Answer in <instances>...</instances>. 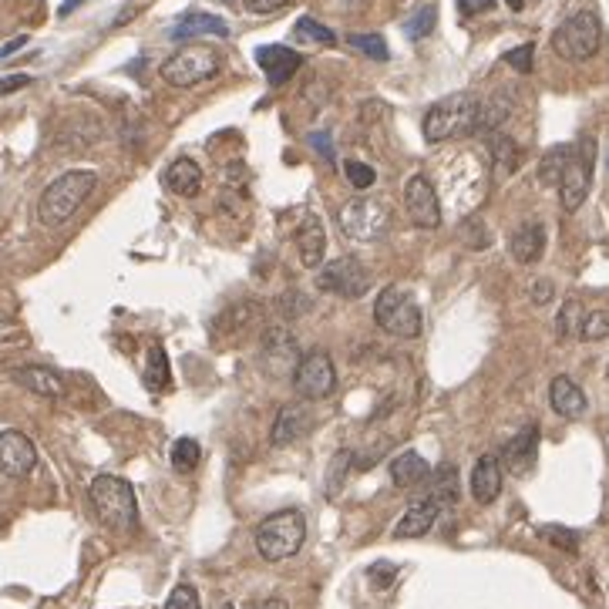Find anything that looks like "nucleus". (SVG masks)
Returning a JSON list of instances; mask_svg holds the SVG:
<instances>
[{
    "instance_id": "1",
    "label": "nucleus",
    "mask_w": 609,
    "mask_h": 609,
    "mask_svg": "<svg viewBox=\"0 0 609 609\" xmlns=\"http://www.w3.org/2000/svg\"><path fill=\"white\" fill-rule=\"evenodd\" d=\"M91 509H95L98 522L105 525L108 532H135L138 529V502H135V488L118 475H98L91 478L88 485Z\"/></svg>"
},
{
    "instance_id": "2",
    "label": "nucleus",
    "mask_w": 609,
    "mask_h": 609,
    "mask_svg": "<svg viewBox=\"0 0 609 609\" xmlns=\"http://www.w3.org/2000/svg\"><path fill=\"white\" fill-rule=\"evenodd\" d=\"M98 189V172L95 169H71L58 175L48 189L41 192L38 216L44 226H64L75 212L85 206V199Z\"/></svg>"
},
{
    "instance_id": "3",
    "label": "nucleus",
    "mask_w": 609,
    "mask_h": 609,
    "mask_svg": "<svg viewBox=\"0 0 609 609\" xmlns=\"http://www.w3.org/2000/svg\"><path fill=\"white\" fill-rule=\"evenodd\" d=\"M478 101L472 91H455V95L435 101L424 115V138L431 145L451 142V138L472 135L478 125Z\"/></svg>"
},
{
    "instance_id": "4",
    "label": "nucleus",
    "mask_w": 609,
    "mask_h": 609,
    "mask_svg": "<svg viewBox=\"0 0 609 609\" xmlns=\"http://www.w3.org/2000/svg\"><path fill=\"white\" fill-rule=\"evenodd\" d=\"M307 542V519L300 509H283L273 512L256 525V552L266 562H283L293 559Z\"/></svg>"
},
{
    "instance_id": "5",
    "label": "nucleus",
    "mask_w": 609,
    "mask_h": 609,
    "mask_svg": "<svg viewBox=\"0 0 609 609\" xmlns=\"http://www.w3.org/2000/svg\"><path fill=\"white\" fill-rule=\"evenodd\" d=\"M337 226L340 233L354 243H377L391 233V206L377 196H361L357 192L354 199H347L337 212Z\"/></svg>"
},
{
    "instance_id": "6",
    "label": "nucleus",
    "mask_w": 609,
    "mask_h": 609,
    "mask_svg": "<svg viewBox=\"0 0 609 609\" xmlns=\"http://www.w3.org/2000/svg\"><path fill=\"white\" fill-rule=\"evenodd\" d=\"M603 48V24L596 11H576L552 31V51L562 61H589Z\"/></svg>"
},
{
    "instance_id": "7",
    "label": "nucleus",
    "mask_w": 609,
    "mask_h": 609,
    "mask_svg": "<svg viewBox=\"0 0 609 609\" xmlns=\"http://www.w3.org/2000/svg\"><path fill=\"white\" fill-rule=\"evenodd\" d=\"M374 324L381 327L384 334L401 337V340L421 337L424 317L414 293L404 290V286H387V290H381V297L374 303Z\"/></svg>"
},
{
    "instance_id": "8",
    "label": "nucleus",
    "mask_w": 609,
    "mask_h": 609,
    "mask_svg": "<svg viewBox=\"0 0 609 609\" xmlns=\"http://www.w3.org/2000/svg\"><path fill=\"white\" fill-rule=\"evenodd\" d=\"M223 71V54L209 44H189V48L175 51L169 61L162 64V78L172 88H192L202 81L216 78Z\"/></svg>"
},
{
    "instance_id": "9",
    "label": "nucleus",
    "mask_w": 609,
    "mask_h": 609,
    "mask_svg": "<svg viewBox=\"0 0 609 609\" xmlns=\"http://www.w3.org/2000/svg\"><path fill=\"white\" fill-rule=\"evenodd\" d=\"M593 165H596V142L593 138H579V145H572L566 169L559 175V199L562 209L576 212L589 196V186H593Z\"/></svg>"
},
{
    "instance_id": "10",
    "label": "nucleus",
    "mask_w": 609,
    "mask_h": 609,
    "mask_svg": "<svg viewBox=\"0 0 609 609\" xmlns=\"http://www.w3.org/2000/svg\"><path fill=\"white\" fill-rule=\"evenodd\" d=\"M293 387L303 401H327L330 394L337 391V367L334 357L327 350H310V354L300 357L297 371H293Z\"/></svg>"
},
{
    "instance_id": "11",
    "label": "nucleus",
    "mask_w": 609,
    "mask_h": 609,
    "mask_svg": "<svg viewBox=\"0 0 609 609\" xmlns=\"http://www.w3.org/2000/svg\"><path fill=\"white\" fill-rule=\"evenodd\" d=\"M317 286L324 293L344 300H361L371 290V270L357 260V256H337L334 263H327L317 276Z\"/></svg>"
},
{
    "instance_id": "12",
    "label": "nucleus",
    "mask_w": 609,
    "mask_h": 609,
    "mask_svg": "<svg viewBox=\"0 0 609 609\" xmlns=\"http://www.w3.org/2000/svg\"><path fill=\"white\" fill-rule=\"evenodd\" d=\"M300 344L297 337L290 334V327H270L263 330L260 340V364L263 371L273 377V381H283V377H293L300 364Z\"/></svg>"
},
{
    "instance_id": "13",
    "label": "nucleus",
    "mask_w": 609,
    "mask_h": 609,
    "mask_svg": "<svg viewBox=\"0 0 609 609\" xmlns=\"http://www.w3.org/2000/svg\"><path fill=\"white\" fill-rule=\"evenodd\" d=\"M404 209H408L411 223L418 229L441 226V199L428 175H411V179L404 182Z\"/></svg>"
},
{
    "instance_id": "14",
    "label": "nucleus",
    "mask_w": 609,
    "mask_h": 609,
    "mask_svg": "<svg viewBox=\"0 0 609 609\" xmlns=\"http://www.w3.org/2000/svg\"><path fill=\"white\" fill-rule=\"evenodd\" d=\"M38 468V448L24 431H0V472L11 478H27Z\"/></svg>"
},
{
    "instance_id": "15",
    "label": "nucleus",
    "mask_w": 609,
    "mask_h": 609,
    "mask_svg": "<svg viewBox=\"0 0 609 609\" xmlns=\"http://www.w3.org/2000/svg\"><path fill=\"white\" fill-rule=\"evenodd\" d=\"M256 64L263 68L266 81L273 88H280L297 75L303 58L293 48H286V44H263V48H256Z\"/></svg>"
},
{
    "instance_id": "16",
    "label": "nucleus",
    "mask_w": 609,
    "mask_h": 609,
    "mask_svg": "<svg viewBox=\"0 0 609 609\" xmlns=\"http://www.w3.org/2000/svg\"><path fill=\"white\" fill-rule=\"evenodd\" d=\"M535 458H539V428H535V424H525L519 435L505 445L502 465L509 468L512 475H529L535 468Z\"/></svg>"
},
{
    "instance_id": "17",
    "label": "nucleus",
    "mask_w": 609,
    "mask_h": 609,
    "mask_svg": "<svg viewBox=\"0 0 609 609\" xmlns=\"http://www.w3.org/2000/svg\"><path fill=\"white\" fill-rule=\"evenodd\" d=\"M297 249H300V263L307 270H317L327 256V233H324V223H320L317 212H307L297 226Z\"/></svg>"
},
{
    "instance_id": "18",
    "label": "nucleus",
    "mask_w": 609,
    "mask_h": 609,
    "mask_svg": "<svg viewBox=\"0 0 609 609\" xmlns=\"http://www.w3.org/2000/svg\"><path fill=\"white\" fill-rule=\"evenodd\" d=\"M468 488H472V498L478 505H492L495 498L502 495V458L492 455V451L478 458Z\"/></svg>"
},
{
    "instance_id": "19",
    "label": "nucleus",
    "mask_w": 609,
    "mask_h": 609,
    "mask_svg": "<svg viewBox=\"0 0 609 609\" xmlns=\"http://www.w3.org/2000/svg\"><path fill=\"white\" fill-rule=\"evenodd\" d=\"M310 411L307 404L297 401V404H286V408H280V414H276L273 421V431H270V445L273 448H286L293 445L300 435H307L310 431Z\"/></svg>"
},
{
    "instance_id": "20",
    "label": "nucleus",
    "mask_w": 609,
    "mask_h": 609,
    "mask_svg": "<svg viewBox=\"0 0 609 609\" xmlns=\"http://www.w3.org/2000/svg\"><path fill=\"white\" fill-rule=\"evenodd\" d=\"M14 381L48 401H58V398H64V391H68V387H64V377L54 371V367H44V364L21 367V371H14Z\"/></svg>"
},
{
    "instance_id": "21",
    "label": "nucleus",
    "mask_w": 609,
    "mask_h": 609,
    "mask_svg": "<svg viewBox=\"0 0 609 609\" xmlns=\"http://www.w3.org/2000/svg\"><path fill=\"white\" fill-rule=\"evenodd\" d=\"M509 253H512V260L522 263V266L539 263L542 253H546V226H542V223H522L509 236Z\"/></svg>"
},
{
    "instance_id": "22",
    "label": "nucleus",
    "mask_w": 609,
    "mask_h": 609,
    "mask_svg": "<svg viewBox=\"0 0 609 609\" xmlns=\"http://www.w3.org/2000/svg\"><path fill=\"white\" fill-rule=\"evenodd\" d=\"M438 515H441V505L431 502V498H421V502H414L398 519V525H394V539H421V535L435 529Z\"/></svg>"
},
{
    "instance_id": "23",
    "label": "nucleus",
    "mask_w": 609,
    "mask_h": 609,
    "mask_svg": "<svg viewBox=\"0 0 609 609\" xmlns=\"http://www.w3.org/2000/svg\"><path fill=\"white\" fill-rule=\"evenodd\" d=\"M549 404H552V411L562 414V418H579V414L586 411V394L572 377L559 374L556 381L549 384Z\"/></svg>"
},
{
    "instance_id": "24",
    "label": "nucleus",
    "mask_w": 609,
    "mask_h": 609,
    "mask_svg": "<svg viewBox=\"0 0 609 609\" xmlns=\"http://www.w3.org/2000/svg\"><path fill=\"white\" fill-rule=\"evenodd\" d=\"M206 34H212V38H229V24L223 21V17H216V14H186L179 24L172 27V38L175 41L206 38Z\"/></svg>"
},
{
    "instance_id": "25",
    "label": "nucleus",
    "mask_w": 609,
    "mask_h": 609,
    "mask_svg": "<svg viewBox=\"0 0 609 609\" xmlns=\"http://www.w3.org/2000/svg\"><path fill=\"white\" fill-rule=\"evenodd\" d=\"M387 472H391V482L398 488H414V485L428 482L431 465L418 455V451H404V455H398L391 465H387Z\"/></svg>"
},
{
    "instance_id": "26",
    "label": "nucleus",
    "mask_w": 609,
    "mask_h": 609,
    "mask_svg": "<svg viewBox=\"0 0 609 609\" xmlns=\"http://www.w3.org/2000/svg\"><path fill=\"white\" fill-rule=\"evenodd\" d=\"M145 387H149L152 394H165L172 391V367H169V354H165V347L155 340L149 347V354H145Z\"/></svg>"
},
{
    "instance_id": "27",
    "label": "nucleus",
    "mask_w": 609,
    "mask_h": 609,
    "mask_svg": "<svg viewBox=\"0 0 609 609\" xmlns=\"http://www.w3.org/2000/svg\"><path fill=\"white\" fill-rule=\"evenodd\" d=\"M165 186H169L175 196H196L202 189V169L199 162L192 159H175L169 169H165Z\"/></svg>"
},
{
    "instance_id": "28",
    "label": "nucleus",
    "mask_w": 609,
    "mask_h": 609,
    "mask_svg": "<svg viewBox=\"0 0 609 609\" xmlns=\"http://www.w3.org/2000/svg\"><path fill=\"white\" fill-rule=\"evenodd\" d=\"M512 115V98L505 91H495L488 101H478V125L475 132H498Z\"/></svg>"
},
{
    "instance_id": "29",
    "label": "nucleus",
    "mask_w": 609,
    "mask_h": 609,
    "mask_svg": "<svg viewBox=\"0 0 609 609\" xmlns=\"http://www.w3.org/2000/svg\"><path fill=\"white\" fill-rule=\"evenodd\" d=\"M431 478V488H428V495L424 498H431V502H438L441 505V512L448 509V505H455L458 502V495H461V485H458V468L455 465H441L435 475H428Z\"/></svg>"
},
{
    "instance_id": "30",
    "label": "nucleus",
    "mask_w": 609,
    "mask_h": 609,
    "mask_svg": "<svg viewBox=\"0 0 609 609\" xmlns=\"http://www.w3.org/2000/svg\"><path fill=\"white\" fill-rule=\"evenodd\" d=\"M488 152H492V162H495V169L502 172V175L515 172V169H519V162H522V149H519V145L512 142L509 135L488 132Z\"/></svg>"
},
{
    "instance_id": "31",
    "label": "nucleus",
    "mask_w": 609,
    "mask_h": 609,
    "mask_svg": "<svg viewBox=\"0 0 609 609\" xmlns=\"http://www.w3.org/2000/svg\"><path fill=\"white\" fill-rule=\"evenodd\" d=\"M583 320H586L583 303H579L576 297H566V300H562L559 317H556V334H559V340H576L579 330H583Z\"/></svg>"
},
{
    "instance_id": "32",
    "label": "nucleus",
    "mask_w": 609,
    "mask_h": 609,
    "mask_svg": "<svg viewBox=\"0 0 609 609\" xmlns=\"http://www.w3.org/2000/svg\"><path fill=\"white\" fill-rule=\"evenodd\" d=\"M169 461H172V468H175V472H182V475L196 472V468H199V461H202V448H199V441H196V438H179V441H172Z\"/></svg>"
},
{
    "instance_id": "33",
    "label": "nucleus",
    "mask_w": 609,
    "mask_h": 609,
    "mask_svg": "<svg viewBox=\"0 0 609 609\" xmlns=\"http://www.w3.org/2000/svg\"><path fill=\"white\" fill-rule=\"evenodd\" d=\"M569 152H572V145H556V149H549L546 155H542V162H539L542 186H559V175H562V169H566Z\"/></svg>"
},
{
    "instance_id": "34",
    "label": "nucleus",
    "mask_w": 609,
    "mask_h": 609,
    "mask_svg": "<svg viewBox=\"0 0 609 609\" xmlns=\"http://www.w3.org/2000/svg\"><path fill=\"white\" fill-rule=\"evenodd\" d=\"M539 539H546L552 549L569 552V556H576V552H579V532L566 529V525H542Z\"/></svg>"
},
{
    "instance_id": "35",
    "label": "nucleus",
    "mask_w": 609,
    "mask_h": 609,
    "mask_svg": "<svg viewBox=\"0 0 609 609\" xmlns=\"http://www.w3.org/2000/svg\"><path fill=\"white\" fill-rule=\"evenodd\" d=\"M347 44L354 51L367 54L371 61H387V58H391V51H387V41L381 38V34H347Z\"/></svg>"
},
{
    "instance_id": "36",
    "label": "nucleus",
    "mask_w": 609,
    "mask_h": 609,
    "mask_svg": "<svg viewBox=\"0 0 609 609\" xmlns=\"http://www.w3.org/2000/svg\"><path fill=\"white\" fill-rule=\"evenodd\" d=\"M293 34L303 41H313V44H324V48H330V44H337V34L330 31V27H324L320 21H313V17H300L297 27H293Z\"/></svg>"
},
{
    "instance_id": "37",
    "label": "nucleus",
    "mask_w": 609,
    "mask_h": 609,
    "mask_svg": "<svg viewBox=\"0 0 609 609\" xmlns=\"http://www.w3.org/2000/svg\"><path fill=\"white\" fill-rule=\"evenodd\" d=\"M344 175H347V182L354 186L357 192H367L377 182V172H374V165H367V162H357V159H347L344 162Z\"/></svg>"
},
{
    "instance_id": "38",
    "label": "nucleus",
    "mask_w": 609,
    "mask_h": 609,
    "mask_svg": "<svg viewBox=\"0 0 609 609\" xmlns=\"http://www.w3.org/2000/svg\"><path fill=\"white\" fill-rule=\"evenodd\" d=\"M435 21H438L435 7H421V11H414L411 21L404 24V31H408L411 41H421V38H428V34L435 31Z\"/></svg>"
},
{
    "instance_id": "39",
    "label": "nucleus",
    "mask_w": 609,
    "mask_h": 609,
    "mask_svg": "<svg viewBox=\"0 0 609 609\" xmlns=\"http://www.w3.org/2000/svg\"><path fill=\"white\" fill-rule=\"evenodd\" d=\"M579 337L589 340V344H596V340H606V337H609V310H593V313H586V320H583V330H579Z\"/></svg>"
},
{
    "instance_id": "40",
    "label": "nucleus",
    "mask_w": 609,
    "mask_h": 609,
    "mask_svg": "<svg viewBox=\"0 0 609 609\" xmlns=\"http://www.w3.org/2000/svg\"><path fill=\"white\" fill-rule=\"evenodd\" d=\"M165 609H202L199 589L189 583H179L169 593V599H165Z\"/></svg>"
},
{
    "instance_id": "41",
    "label": "nucleus",
    "mask_w": 609,
    "mask_h": 609,
    "mask_svg": "<svg viewBox=\"0 0 609 609\" xmlns=\"http://www.w3.org/2000/svg\"><path fill=\"white\" fill-rule=\"evenodd\" d=\"M532 58H535V44H522V48H512L502 54V61L509 64V68H515L519 75H529L532 71Z\"/></svg>"
},
{
    "instance_id": "42",
    "label": "nucleus",
    "mask_w": 609,
    "mask_h": 609,
    "mask_svg": "<svg viewBox=\"0 0 609 609\" xmlns=\"http://www.w3.org/2000/svg\"><path fill=\"white\" fill-rule=\"evenodd\" d=\"M276 310H280L286 320H293V317H300V313H307V310H310V300L303 297V293L290 290V293H283V297L276 300Z\"/></svg>"
},
{
    "instance_id": "43",
    "label": "nucleus",
    "mask_w": 609,
    "mask_h": 609,
    "mask_svg": "<svg viewBox=\"0 0 609 609\" xmlns=\"http://www.w3.org/2000/svg\"><path fill=\"white\" fill-rule=\"evenodd\" d=\"M347 465H350V451H340V455L330 461V478H327V495L334 498L340 492V482L347 475Z\"/></svg>"
},
{
    "instance_id": "44",
    "label": "nucleus",
    "mask_w": 609,
    "mask_h": 609,
    "mask_svg": "<svg viewBox=\"0 0 609 609\" xmlns=\"http://www.w3.org/2000/svg\"><path fill=\"white\" fill-rule=\"evenodd\" d=\"M394 576H398V566H394V562H374V566L367 569V579H371L374 589H387L394 583Z\"/></svg>"
},
{
    "instance_id": "45",
    "label": "nucleus",
    "mask_w": 609,
    "mask_h": 609,
    "mask_svg": "<svg viewBox=\"0 0 609 609\" xmlns=\"http://www.w3.org/2000/svg\"><path fill=\"white\" fill-rule=\"evenodd\" d=\"M286 7V0H246V11L249 14H276V11H283Z\"/></svg>"
},
{
    "instance_id": "46",
    "label": "nucleus",
    "mask_w": 609,
    "mask_h": 609,
    "mask_svg": "<svg viewBox=\"0 0 609 609\" xmlns=\"http://www.w3.org/2000/svg\"><path fill=\"white\" fill-rule=\"evenodd\" d=\"M492 7H495V0H458V11L465 17H478V14L492 11Z\"/></svg>"
},
{
    "instance_id": "47",
    "label": "nucleus",
    "mask_w": 609,
    "mask_h": 609,
    "mask_svg": "<svg viewBox=\"0 0 609 609\" xmlns=\"http://www.w3.org/2000/svg\"><path fill=\"white\" fill-rule=\"evenodd\" d=\"M31 85V75H7L0 78V95H14V91H21Z\"/></svg>"
},
{
    "instance_id": "48",
    "label": "nucleus",
    "mask_w": 609,
    "mask_h": 609,
    "mask_svg": "<svg viewBox=\"0 0 609 609\" xmlns=\"http://www.w3.org/2000/svg\"><path fill=\"white\" fill-rule=\"evenodd\" d=\"M552 293H556V290H552V280H535L532 283V303H539V307L552 300Z\"/></svg>"
},
{
    "instance_id": "49",
    "label": "nucleus",
    "mask_w": 609,
    "mask_h": 609,
    "mask_svg": "<svg viewBox=\"0 0 609 609\" xmlns=\"http://www.w3.org/2000/svg\"><path fill=\"white\" fill-rule=\"evenodd\" d=\"M310 142H313V149H317L320 155H324V159H330V162H334V149H330V138L327 135H310Z\"/></svg>"
},
{
    "instance_id": "50",
    "label": "nucleus",
    "mask_w": 609,
    "mask_h": 609,
    "mask_svg": "<svg viewBox=\"0 0 609 609\" xmlns=\"http://www.w3.org/2000/svg\"><path fill=\"white\" fill-rule=\"evenodd\" d=\"M249 609H290V603L283 596H266L260 603H249Z\"/></svg>"
},
{
    "instance_id": "51",
    "label": "nucleus",
    "mask_w": 609,
    "mask_h": 609,
    "mask_svg": "<svg viewBox=\"0 0 609 609\" xmlns=\"http://www.w3.org/2000/svg\"><path fill=\"white\" fill-rule=\"evenodd\" d=\"M24 44H27V38L21 34V38H14L11 44H4V48H0V58H7V54H14L17 48H24Z\"/></svg>"
},
{
    "instance_id": "52",
    "label": "nucleus",
    "mask_w": 609,
    "mask_h": 609,
    "mask_svg": "<svg viewBox=\"0 0 609 609\" xmlns=\"http://www.w3.org/2000/svg\"><path fill=\"white\" fill-rule=\"evenodd\" d=\"M81 4H88V0H64V4H61V11H58V14H61V17L75 14V11H78V7H81Z\"/></svg>"
},
{
    "instance_id": "53",
    "label": "nucleus",
    "mask_w": 609,
    "mask_h": 609,
    "mask_svg": "<svg viewBox=\"0 0 609 609\" xmlns=\"http://www.w3.org/2000/svg\"><path fill=\"white\" fill-rule=\"evenodd\" d=\"M505 4H509L512 11H522V7H525V0H505Z\"/></svg>"
},
{
    "instance_id": "54",
    "label": "nucleus",
    "mask_w": 609,
    "mask_h": 609,
    "mask_svg": "<svg viewBox=\"0 0 609 609\" xmlns=\"http://www.w3.org/2000/svg\"><path fill=\"white\" fill-rule=\"evenodd\" d=\"M219 609H236V606H233V603H226V606H219Z\"/></svg>"
}]
</instances>
